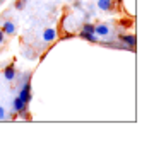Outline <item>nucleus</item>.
<instances>
[{"mask_svg":"<svg viewBox=\"0 0 149 150\" xmlns=\"http://www.w3.org/2000/svg\"><path fill=\"white\" fill-rule=\"evenodd\" d=\"M2 31H4L5 34H14V33H16V26H14V22H12V21H5L4 26H2Z\"/></svg>","mask_w":149,"mask_h":150,"instance_id":"nucleus-3","label":"nucleus"},{"mask_svg":"<svg viewBox=\"0 0 149 150\" xmlns=\"http://www.w3.org/2000/svg\"><path fill=\"white\" fill-rule=\"evenodd\" d=\"M14 7H16V9H17V10H21V9H22V7H24V2H22V0H17Z\"/></svg>","mask_w":149,"mask_h":150,"instance_id":"nucleus-11","label":"nucleus"},{"mask_svg":"<svg viewBox=\"0 0 149 150\" xmlns=\"http://www.w3.org/2000/svg\"><path fill=\"white\" fill-rule=\"evenodd\" d=\"M55 36H57L55 29H47V31L43 33V39H45V41H53Z\"/></svg>","mask_w":149,"mask_h":150,"instance_id":"nucleus-5","label":"nucleus"},{"mask_svg":"<svg viewBox=\"0 0 149 150\" xmlns=\"http://www.w3.org/2000/svg\"><path fill=\"white\" fill-rule=\"evenodd\" d=\"M98 7L101 10H110L112 9V0H100L98 2Z\"/></svg>","mask_w":149,"mask_h":150,"instance_id":"nucleus-7","label":"nucleus"},{"mask_svg":"<svg viewBox=\"0 0 149 150\" xmlns=\"http://www.w3.org/2000/svg\"><path fill=\"white\" fill-rule=\"evenodd\" d=\"M4 43H5V33L0 29V45H4Z\"/></svg>","mask_w":149,"mask_h":150,"instance_id":"nucleus-12","label":"nucleus"},{"mask_svg":"<svg viewBox=\"0 0 149 150\" xmlns=\"http://www.w3.org/2000/svg\"><path fill=\"white\" fill-rule=\"evenodd\" d=\"M122 41H125V43H130L132 46L135 45V38H134V36H122Z\"/></svg>","mask_w":149,"mask_h":150,"instance_id":"nucleus-9","label":"nucleus"},{"mask_svg":"<svg viewBox=\"0 0 149 150\" xmlns=\"http://www.w3.org/2000/svg\"><path fill=\"white\" fill-rule=\"evenodd\" d=\"M81 36H82L84 39H87V41H91V43L96 41V34H93V33H86V31H82V33H81Z\"/></svg>","mask_w":149,"mask_h":150,"instance_id":"nucleus-8","label":"nucleus"},{"mask_svg":"<svg viewBox=\"0 0 149 150\" xmlns=\"http://www.w3.org/2000/svg\"><path fill=\"white\" fill-rule=\"evenodd\" d=\"M19 97H21L24 103H29V101H31V85H29L28 80H26L24 87L21 89V92H19Z\"/></svg>","mask_w":149,"mask_h":150,"instance_id":"nucleus-1","label":"nucleus"},{"mask_svg":"<svg viewBox=\"0 0 149 150\" xmlns=\"http://www.w3.org/2000/svg\"><path fill=\"white\" fill-rule=\"evenodd\" d=\"M4 77H5L7 80H12V79L16 77V70H14V67L10 65V67H7V68L4 70Z\"/></svg>","mask_w":149,"mask_h":150,"instance_id":"nucleus-6","label":"nucleus"},{"mask_svg":"<svg viewBox=\"0 0 149 150\" xmlns=\"http://www.w3.org/2000/svg\"><path fill=\"white\" fill-rule=\"evenodd\" d=\"M14 108H16V111L17 112H24L26 111V108H28V103H24L21 97H16V101H14Z\"/></svg>","mask_w":149,"mask_h":150,"instance_id":"nucleus-2","label":"nucleus"},{"mask_svg":"<svg viewBox=\"0 0 149 150\" xmlns=\"http://www.w3.org/2000/svg\"><path fill=\"white\" fill-rule=\"evenodd\" d=\"M7 118V114H5V109L4 108H0V120H5Z\"/></svg>","mask_w":149,"mask_h":150,"instance_id":"nucleus-13","label":"nucleus"},{"mask_svg":"<svg viewBox=\"0 0 149 150\" xmlns=\"http://www.w3.org/2000/svg\"><path fill=\"white\" fill-rule=\"evenodd\" d=\"M108 33H110V29H108V26H105V24H100V26L94 28V34H98V36H106Z\"/></svg>","mask_w":149,"mask_h":150,"instance_id":"nucleus-4","label":"nucleus"},{"mask_svg":"<svg viewBox=\"0 0 149 150\" xmlns=\"http://www.w3.org/2000/svg\"><path fill=\"white\" fill-rule=\"evenodd\" d=\"M22 2H28V0H22Z\"/></svg>","mask_w":149,"mask_h":150,"instance_id":"nucleus-14","label":"nucleus"},{"mask_svg":"<svg viewBox=\"0 0 149 150\" xmlns=\"http://www.w3.org/2000/svg\"><path fill=\"white\" fill-rule=\"evenodd\" d=\"M84 31H86V33H93L94 34V26L93 24H86V26H84Z\"/></svg>","mask_w":149,"mask_h":150,"instance_id":"nucleus-10","label":"nucleus"}]
</instances>
